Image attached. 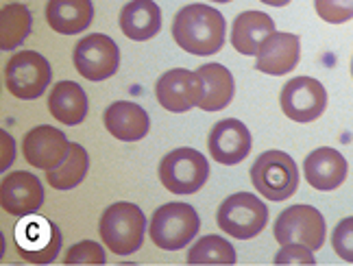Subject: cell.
<instances>
[{"mask_svg":"<svg viewBox=\"0 0 353 266\" xmlns=\"http://www.w3.org/2000/svg\"><path fill=\"white\" fill-rule=\"evenodd\" d=\"M203 92H205V88H203L201 74L185 68H174L164 72L157 79L155 85L159 105L172 114H181L196 108L203 99Z\"/></svg>","mask_w":353,"mask_h":266,"instance_id":"cell-12","label":"cell"},{"mask_svg":"<svg viewBox=\"0 0 353 266\" xmlns=\"http://www.w3.org/2000/svg\"><path fill=\"white\" fill-rule=\"evenodd\" d=\"M172 37L190 55H214L225 44V18L210 5H188L176 11Z\"/></svg>","mask_w":353,"mask_h":266,"instance_id":"cell-1","label":"cell"},{"mask_svg":"<svg viewBox=\"0 0 353 266\" xmlns=\"http://www.w3.org/2000/svg\"><path fill=\"white\" fill-rule=\"evenodd\" d=\"M264 5H270V7H283V5H288L290 0H262Z\"/></svg>","mask_w":353,"mask_h":266,"instance_id":"cell-32","label":"cell"},{"mask_svg":"<svg viewBox=\"0 0 353 266\" xmlns=\"http://www.w3.org/2000/svg\"><path fill=\"white\" fill-rule=\"evenodd\" d=\"M332 245L338 258H343L345 262H353V216L343 218L336 225L332 234Z\"/></svg>","mask_w":353,"mask_h":266,"instance_id":"cell-29","label":"cell"},{"mask_svg":"<svg viewBox=\"0 0 353 266\" xmlns=\"http://www.w3.org/2000/svg\"><path fill=\"white\" fill-rule=\"evenodd\" d=\"M161 29V11L153 0H131L120 11V31L133 42H146Z\"/></svg>","mask_w":353,"mask_h":266,"instance_id":"cell-20","label":"cell"},{"mask_svg":"<svg viewBox=\"0 0 353 266\" xmlns=\"http://www.w3.org/2000/svg\"><path fill=\"white\" fill-rule=\"evenodd\" d=\"M351 76H353V59H351Z\"/></svg>","mask_w":353,"mask_h":266,"instance_id":"cell-34","label":"cell"},{"mask_svg":"<svg viewBox=\"0 0 353 266\" xmlns=\"http://www.w3.org/2000/svg\"><path fill=\"white\" fill-rule=\"evenodd\" d=\"M347 159L336 149L323 146V149L312 151L303 162L305 181L316 190H336L347 179Z\"/></svg>","mask_w":353,"mask_h":266,"instance_id":"cell-17","label":"cell"},{"mask_svg":"<svg viewBox=\"0 0 353 266\" xmlns=\"http://www.w3.org/2000/svg\"><path fill=\"white\" fill-rule=\"evenodd\" d=\"M50 83V65L35 50L16 52L5 68V85L16 99L33 101L46 92Z\"/></svg>","mask_w":353,"mask_h":266,"instance_id":"cell-7","label":"cell"},{"mask_svg":"<svg viewBox=\"0 0 353 266\" xmlns=\"http://www.w3.org/2000/svg\"><path fill=\"white\" fill-rule=\"evenodd\" d=\"M68 151H70V142H68L65 133L50 125H39L31 129L22 140L24 159L33 168H42V170L57 168L65 159Z\"/></svg>","mask_w":353,"mask_h":266,"instance_id":"cell-14","label":"cell"},{"mask_svg":"<svg viewBox=\"0 0 353 266\" xmlns=\"http://www.w3.org/2000/svg\"><path fill=\"white\" fill-rule=\"evenodd\" d=\"M299 57H301V39L292 33L275 31L264 39L257 50L255 68L270 76H281L296 68Z\"/></svg>","mask_w":353,"mask_h":266,"instance_id":"cell-16","label":"cell"},{"mask_svg":"<svg viewBox=\"0 0 353 266\" xmlns=\"http://www.w3.org/2000/svg\"><path fill=\"white\" fill-rule=\"evenodd\" d=\"M212 3H232V0H212Z\"/></svg>","mask_w":353,"mask_h":266,"instance_id":"cell-33","label":"cell"},{"mask_svg":"<svg viewBox=\"0 0 353 266\" xmlns=\"http://www.w3.org/2000/svg\"><path fill=\"white\" fill-rule=\"evenodd\" d=\"M216 221L225 234L238 241H249L266 227L268 207L251 192H236L221 203Z\"/></svg>","mask_w":353,"mask_h":266,"instance_id":"cell-5","label":"cell"},{"mask_svg":"<svg viewBox=\"0 0 353 266\" xmlns=\"http://www.w3.org/2000/svg\"><path fill=\"white\" fill-rule=\"evenodd\" d=\"M255 190L268 201H286L299 188V168L283 151H266L251 166Z\"/></svg>","mask_w":353,"mask_h":266,"instance_id":"cell-3","label":"cell"},{"mask_svg":"<svg viewBox=\"0 0 353 266\" xmlns=\"http://www.w3.org/2000/svg\"><path fill=\"white\" fill-rule=\"evenodd\" d=\"M251 131L244 123L236 121V118H227V121L216 123L208 138L210 155L225 166L240 164L251 153Z\"/></svg>","mask_w":353,"mask_h":266,"instance_id":"cell-15","label":"cell"},{"mask_svg":"<svg viewBox=\"0 0 353 266\" xmlns=\"http://www.w3.org/2000/svg\"><path fill=\"white\" fill-rule=\"evenodd\" d=\"M105 129L112 133L116 140L122 142H138L142 140L148 129H151V121L148 114L140 108V105L129 103V101H116L103 114Z\"/></svg>","mask_w":353,"mask_h":266,"instance_id":"cell-18","label":"cell"},{"mask_svg":"<svg viewBox=\"0 0 353 266\" xmlns=\"http://www.w3.org/2000/svg\"><path fill=\"white\" fill-rule=\"evenodd\" d=\"M321 20L330 24H343L353 18V0H314Z\"/></svg>","mask_w":353,"mask_h":266,"instance_id":"cell-28","label":"cell"},{"mask_svg":"<svg viewBox=\"0 0 353 266\" xmlns=\"http://www.w3.org/2000/svg\"><path fill=\"white\" fill-rule=\"evenodd\" d=\"M94 18L92 0H48L46 20L52 31L61 35H77L85 31Z\"/></svg>","mask_w":353,"mask_h":266,"instance_id":"cell-21","label":"cell"},{"mask_svg":"<svg viewBox=\"0 0 353 266\" xmlns=\"http://www.w3.org/2000/svg\"><path fill=\"white\" fill-rule=\"evenodd\" d=\"M0 203L11 216L26 218L35 214L44 203V188L33 172L18 170L3 179L0 185Z\"/></svg>","mask_w":353,"mask_h":266,"instance_id":"cell-13","label":"cell"},{"mask_svg":"<svg viewBox=\"0 0 353 266\" xmlns=\"http://www.w3.org/2000/svg\"><path fill=\"white\" fill-rule=\"evenodd\" d=\"M203 79V99L199 103V108L203 112H221L225 110L234 99V74L229 72L225 65L221 63H205L196 70Z\"/></svg>","mask_w":353,"mask_h":266,"instance_id":"cell-22","label":"cell"},{"mask_svg":"<svg viewBox=\"0 0 353 266\" xmlns=\"http://www.w3.org/2000/svg\"><path fill=\"white\" fill-rule=\"evenodd\" d=\"M0 136H3V170H7V166L13 162V140L7 131H3Z\"/></svg>","mask_w":353,"mask_h":266,"instance_id":"cell-31","label":"cell"},{"mask_svg":"<svg viewBox=\"0 0 353 266\" xmlns=\"http://www.w3.org/2000/svg\"><path fill=\"white\" fill-rule=\"evenodd\" d=\"M99 234L107 249H112V254L131 256L144 243L146 216L133 203L127 201L114 203L103 212L99 223Z\"/></svg>","mask_w":353,"mask_h":266,"instance_id":"cell-2","label":"cell"},{"mask_svg":"<svg viewBox=\"0 0 353 266\" xmlns=\"http://www.w3.org/2000/svg\"><path fill=\"white\" fill-rule=\"evenodd\" d=\"M210 164L194 149H174L159 162V181L172 194H194L205 185Z\"/></svg>","mask_w":353,"mask_h":266,"instance_id":"cell-6","label":"cell"},{"mask_svg":"<svg viewBox=\"0 0 353 266\" xmlns=\"http://www.w3.org/2000/svg\"><path fill=\"white\" fill-rule=\"evenodd\" d=\"M18 225L16 243L20 256L31 264H50L55 262L59 249H61V232L46 218L26 216Z\"/></svg>","mask_w":353,"mask_h":266,"instance_id":"cell-11","label":"cell"},{"mask_svg":"<svg viewBox=\"0 0 353 266\" xmlns=\"http://www.w3.org/2000/svg\"><path fill=\"white\" fill-rule=\"evenodd\" d=\"M31 11L20 3H11L3 7L0 13V48L13 50L18 48L31 33Z\"/></svg>","mask_w":353,"mask_h":266,"instance_id":"cell-25","label":"cell"},{"mask_svg":"<svg viewBox=\"0 0 353 266\" xmlns=\"http://www.w3.org/2000/svg\"><path fill=\"white\" fill-rule=\"evenodd\" d=\"M275 33L273 18L264 11H244L234 20L232 26V46L240 55H257L262 42Z\"/></svg>","mask_w":353,"mask_h":266,"instance_id":"cell-19","label":"cell"},{"mask_svg":"<svg viewBox=\"0 0 353 266\" xmlns=\"http://www.w3.org/2000/svg\"><path fill=\"white\" fill-rule=\"evenodd\" d=\"M48 110L52 118L63 125H79L88 116V96L83 88L74 81H59L48 96Z\"/></svg>","mask_w":353,"mask_h":266,"instance_id":"cell-23","label":"cell"},{"mask_svg":"<svg viewBox=\"0 0 353 266\" xmlns=\"http://www.w3.org/2000/svg\"><path fill=\"white\" fill-rule=\"evenodd\" d=\"M77 72L88 81H105L116 74L120 63V50L112 37L92 33L79 39L72 52Z\"/></svg>","mask_w":353,"mask_h":266,"instance_id":"cell-9","label":"cell"},{"mask_svg":"<svg viewBox=\"0 0 353 266\" xmlns=\"http://www.w3.org/2000/svg\"><path fill=\"white\" fill-rule=\"evenodd\" d=\"M201 229L199 214L188 203H166L155 209V214L148 225L151 241L164 251L183 249Z\"/></svg>","mask_w":353,"mask_h":266,"instance_id":"cell-4","label":"cell"},{"mask_svg":"<svg viewBox=\"0 0 353 266\" xmlns=\"http://www.w3.org/2000/svg\"><path fill=\"white\" fill-rule=\"evenodd\" d=\"M314 256H312V249L299 243L290 245H281V251L275 256V264H314Z\"/></svg>","mask_w":353,"mask_h":266,"instance_id":"cell-30","label":"cell"},{"mask_svg":"<svg viewBox=\"0 0 353 266\" xmlns=\"http://www.w3.org/2000/svg\"><path fill=\"white\" fill-rule=\"evenodd\" d=\"M281 110L294 123H312L327 108V92L312 76H296L281 88Z\"/></svg>","mask_w":353,"mask_h":266,"instance_id":"cell-10","label":"cell"},{"mask_svg":"<svg viewBox=\"0 0 353 266\" xmlns=\"http://www.w3.org/2000/svg\"><path fill=\"white\" fill-rule=\"evenodd\" d=\"M107 256L99 243L94 241H81L68 249L63 264H105Z\"/></svg>","mask_w":353,"mask_h":266,"instance_id":"cell-27","label":"cell"},{"mask_svg":"<svg viewBox=\"0 0 353 266\" xmlns=\"http://www.w3.org/2000/svg\"><path fill=\"white\" fill-rule=\"evenodd\" d=\"M90 168V155L81 144L70 142L65 159L52 170H46V179L55 190H72L85 179Z\"/></svg>","mask_w":353,"mask_h":266,"instance_id":"cell-24","label":"cell"},{"mask_svg":"<svg viewBox=\"0 0 353 266\" xmlns=\"http://www.w3.org/2000/svg\"><path fill=\"white\" fill-rule=\"evenodd\" d=\"M188 264H236V249L221 236H203L188 251Z\"/></svg>","mask_w":353,"mask_h":266,"instance_id":"cell-26","label":"cell"},{"mask_svg":"<svg viewBox=\"0 0 353 266\" xmlns=\"http://www.w3.org/2000/svg\"><path fill=\"white\" fill-rule=\"evenodd\" d=\"M273 232L279 245L299 243L316 251L325 243V218L312 205H290L277 216Z\"/></svg>","mask_w":353,"mask_h":266,"instance_id":"cell-8","label":"cell"}]
</instances>
